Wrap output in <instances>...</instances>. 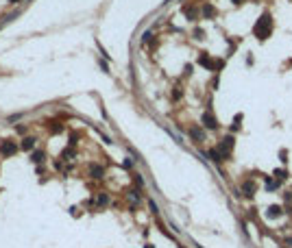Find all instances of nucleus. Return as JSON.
<instances>
[{
  "instance_id": "obj_1",
  "label": "nucleus",
  "mask_w": 292,
  "mask_h": 248,
  "mask_svg": "<svg viewBox=\"0 0 292 248\" xmlns=\"http://www.w3.org/2000/svg\"><path fill=\"white\" fill-rule=\"evenodd\" d=\"M268 28H270V20H268V15H264V18H262V22H259V26L255 28V33L264 39V37L268 35Z\"/></svg>"
},
{
  "instance_id": "obj_2",
  "label": "nucleus",
  "mask_w": 292,
  "mask_h": 248,
  "mask_svg": "<svg viewBox=\"0 0 292 248\" xmlns=\"http://www.w3.org/2000/svg\"><path fill=\"white\" fill-rule=\"evenodd\" d=\"M15 150H18V146H15L11 139H4L2 146H0V152H2V154H15Z\"/></svg>"
},
{
  "instance_id": "obj_3",
  "label": "nucleus",
  "mask_w": 292,
  "mask_h": 248,
  "mask_svg": "<svg viewBox=\"0 0 292 248\" xmlns=\"http://www.w3.org/2000/svg\"><path fill=\"white\" fill-rule=\"evenodd\" d=\"M203 122H205L209 129H216V126H218V124H216V120L211 118V113H205V115H203Z\"/></svg>"
},
{
  "instance_id": "obj_4",
  "label": "nucleus",
  "mask_w": 292,
  "mask_h": 248,
  "mask_svg": "<svg viewBox=\"0 0 292 248\" xmlns=\"http://www.w3.org/2000/svg\"><path fill=\"white\" fill-rule=\"evenodd\" d=\"M33 148H35V139L33 137H26L22 142V150H33Z\"/></svg>"
},
{
  "instance_id": "obj_5",
  "label": "nucleus",
  "mask_w": 292,
  "mask_h": 248,
  "mask_svg": "<svg viewBox=\"0 0 292 248\" xmlns=\"http://www.w3.org/2000/svg\"><path fill=\"white\" fill-rule=\"evenodd\" d=\"M279 215H281V209L279 207H270L268 209V218H279Z\"/></svg>"
},
{
  "instance_id": "obj_6",
  "label": "nucleus",
  "mask_w": 292,
  "mask_h": 248,
  "mask_svg": "<svg viewBox=\"0 0 292 248\" xmlns=\"http://www.w3.org/2000/svg\"><path fill=\"white\" fill-rule=\"evenodd\" d=\"M244 192H246V196H253V192H255V185H253V183H244Z\"/></svg>"
},
{
  "instance_id": "obj_7",
  "label": "nucleus",
  "mask_w": 292,
  "mask_h": 248,
  "mask_svg": "<svg viewBox=\"0 0 292 248\" xmlns=\"http://www.w3.org/2000/svg\"><path fill=\"white\" fill-rule=\"evenodd\" d=\"M92 176H96V179L102 176V168H100V165H94V168H92Z\"/></svg>"
},
{
  "instance_id": "obj_8",
  "label": "nucleus",
  "mask_w": 292,
  "mask_h": 248,
  "mask_svg": "<svg viewBox=\"0 0 292 248\" xmlns=\"http://www.w3.org/2000/svg\"><path fill=\"white\" fill-rule=\"evenodd\" d=\"M44 161V152H33V163H39Z\"/></svg>"
},
{
  "instance_id": "obj_9",
  "label": "nucleus",
  "mask_w": 292,
  "mask_h": 248,
  "mask_svg": "<svg viewBox=\"0 0 292 248\" xmlns=\"http://www.w3.org/2000/svg\"><path fill=\"white\" fill-rule=\"evenodd\" d=\"M107 200H109V198H107V194H100V196L96 198V205H107Z\"/></svg>"
},
{
  "instance_id": "obj_10",
  "label": "nucleus",
  "mask_w": 292,
  "mask_h": 248,
  "mask_svg": "<svg viewBox=\"0 0 292 248\" xmlns=\"http://www.w3.org/2000/svg\"><path fill=\"white\" fill-rule=\"evenodd\" d=\"M192 137H196V139H203V133H201L198 129H192Z\"/></svg>"
},
{
  "instance_id": "obj_11",
  "label": "nucleus",
  "mask_w": 292,
  "mask_h": 248,
  "mask_svg": "<svg viewBox=\"0 0 292 248\" xmlns=\"http://www.w3.org/2000/svg\"><path fill=\"white\" fill-rule=\"evenodd\" d=\"M63 157H65V159H70V157H74V152L68 148V150H63Z\"/></svg>"
},
{
  "instance_id": "obj_12",
  "label": "nucleus",
  "mask_w": 292,
  "mask_h": 248,
  "mask_svg": "<svg viewBox=\"0 0 292 248\" xmlns=\"http://www.w3.org/2000/svg\"><path fill=\"white\" fill-rule=\"evenodd\" d=\"M203 13H205V15H211V13H214V9H211V7H205V9H203Z\"/></svg>"
},
{
  "instance_id": "obj_13",
  "label": "nucleus",
  "mask_w": 292,
  "mask_h": 248,
  "mask_svg": "<svg viewBox=\"0 0 292 248\" xmlns=\"http://www.w3.org/2000/svg\"><path fill=\"white\" fill-rule=\"evenodd\" d=\"M131 165H133V161H131V159L127 157V159H124V168H131Z\"/></svg>"
},
{
  "instance_id": "obj_14",
  "label": "nucleus",
  "mask_w": 292,
  "mask_h": 248,
  "mask_svg": "<svg viewBox=\"0 0 292 248\" xmlns=\"http://www.w3.org/2000/svg\"><path fill=\"white\" fill-rule=\"evenodd\" d=\"M233 2H236V4H242V0H233Z\"/></svg>"
},
{
  "instance_id": "obj_15",
  "label": "nucleus",
  "mask_w": 292,
  "mask_h": 248,
  "mask_svg": "<svg viewBox=\"0 0 292 248\" xmlns=\"http://www.w3.org/2000/svg\"><path fill=\"white\" fill-rule=\"evenodd\" d=\"M11 2H18V0H11Z\"/></svg>"
}]
</instances>
